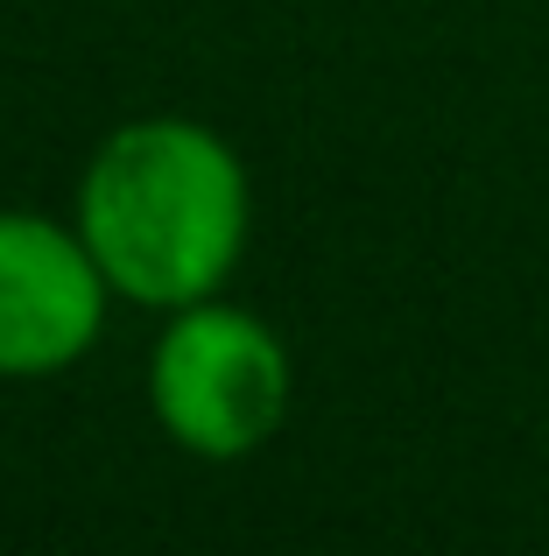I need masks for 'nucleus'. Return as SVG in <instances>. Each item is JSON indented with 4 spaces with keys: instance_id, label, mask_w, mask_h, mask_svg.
<instances>
[{
    "instance_id": "nucleus-1",
    "label": "nucleus",
    "mask_w": 549,
    "mask_h": 556,
    "mask_svg": "<svg viewBox=\"0 0 549 556\" xmlns=\"http://www.w3.org/2000/svg\"><path fill=\"white\" fill-rule=\"evenodd\" d=\"M78 232L120 296L149 311L205 303L247 254V169L197 121H127L85 163Z\"/></svg>"
},
{
    "instance_id": "nucleus-2",
    "label": "nucleus",
    "mask_w": 549,
    "mask_h": 556,
    "mask_svg": "<svg viewBox=\"0 0 549 556\" xmlns=\"http://www.w3.org/2000/svg\"><path fill=\"white\" fill-rule=\"evenodd\" d=\"M289 353L254 311L233 303H183L169 311L149 353V408L163 437L191 458L233 465L254 458L289 416Z\"/></svg>"
},
{
    "instance_id": "nucleus-3",
    "label": "nucleus",
    "mask_w": 549,
    "mask_h": 556,
    "mask_svg": "<svg viewBox=\"0 0 549 556\" xmlns=\"http://www.w3.org/2000/svg\"><path fill=\"white\" fill-rule=\"evenodd\" d=\"M106 268L78 226L42 212H0V374L42 380L78 367L106 325Z\"/></svg>"
}]
</instances>
